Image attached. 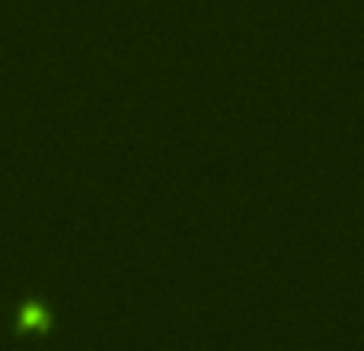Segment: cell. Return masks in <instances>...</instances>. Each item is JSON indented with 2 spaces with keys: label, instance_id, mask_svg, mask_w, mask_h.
I'll return each mask as SVG.
<instances>
[{
  "label": "cell",
  "instance_id": "obj_1",
  "mask_svg": "<svg viewBox=\"0 0 364 351\" xmlns=\"http://www.w3.org/2000/svg\"><path fill=\"white\" fill-rule=\"evenodd\" d=\"M19 320L26 323V329H45V323H48V313H45L42 307H26Z\"/></svg>",
  "mask_w": 364,
  "mask_h": 351
}]
</instances>
